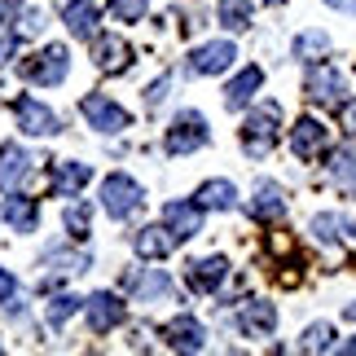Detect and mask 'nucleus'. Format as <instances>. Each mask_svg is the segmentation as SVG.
Listing matches in <instances>:
<instances>
[{
    "label": "nucleus",
    "mask_w": 356,
    "mask_h": 356,
    "mask_svg": "<svg viewBox=\"0 0 356 356\" xmlns=\"http://www.w3.org/2000/svg\"><path fill=\"white\" fill-rule=\"evenodd\" d=\"M132 246H136V255H141V259H163V255H172L176 238H172L168 225H149V229H141V234L132 238Z\"/></svg>",
    "instance_id": "412c9836"
},
{
    "label": "nucleus",
    "mask_w": 356,
    "mask_h": 356,
    "mask_svg": "<svg viewBox=\"0 0 356 356\" xmlns=\"http://www.w3.org/2000/svg\"><path fill=\"white\" fill-rule=\"evenodd\" d=\"M229 277V259L225 255H207V259H194L185 273V282H189V291H198V295H211L216 286H225Z\"/></svg>",
    "instance_id": "ddd939ff"
},
{
    "label": "nucleus",
    "mask_w": 356,
    "mask_h": 356,
    "mask_svg": "<svg viewBox=\"0 0 356 356\" xmlns=\"http://www.w3.org/2000/svg\"><path fill=\"white\" fill-rule=\"evenodd\" d=\"M128 291L141 299V304H154V299H159V304H168V299H172V277L163 268H141V273H132V277H128Z\"/></svg>",
    "instance_id": "2eb2a0df"
},
{
    "label": "nucleus",
    "mask_w": 356,
    "mask_h": 356,
    "mask_svg": "<svg viewBox=\"0 0 356 356\" xmlns=\"http://www.w3.org/2000/svg\"><path fill=\"white\" fill-rule=\"evenodd\" d=\"M325 5H334V9H348V13H356V0H325Z\"/></svg>",
    "instance_id": "58836bf2"
},
{
    "label": "nucleus",
    "mask_w": 356,
    "mask_h": 356,
    "mask_svg": "<svg viewBox=\"0 0 356 356\" xmlns=\"http://www.w3.org/2000/svg\"><path fill=\"white\" fill-rule=\"evenodd\" d=\"M304 97L317 102V106H343L348 84H343V75H339L334 66H312L308 79H304Z\"/></svg>",
    "instance_id": "423d86ee"
},
{
    "label": "nucleus",
    "mask_w": 356,
    "mask_h": 356,
    "mask_svg": "<svg viewBox=\"0 0 356 356\" xmlns=\"http://www.w3.org/2000/svg\"><path fill=\"white\" fill-rule=\"evenodd\" d=\"M264 5H282V0H264Z\"/></svg>",
    "instance_id": "37998d69"
},
{
    "label": "nucleus",
    "mask_w": 356,
    "mask_h": 356,
    "mask_svg": "<svg viewBox=\"0 0 356 356\" xmlns=\"http://www.w3.org/2000/svg\"><path fill=\"white\" fill-rule=\"evenodd\" d=\"M13 115H18V128L26 136H58V115H53L44 102L18 97V102H13Z\"/></svg>",
    "instance_id": "9d476101"
},
{
    "label": "nucleus",
    "mask_w": 356,
    "mask_h": 356,
    "mask_svg": "<svg viewBox=\"0 0 356 356\" xmlns=\"http://www.w3.org/2000/svg\"><path fill=\"white\" fill-rule=\"evenodd\" d=\"M168 88H172V75H159L154 84L145 88V106H163V97H168Z\"/></svg>",
    "instance_id": "f704fd0d"
},
{
    "label": "nucleus",
    "mask_w": 356,
    "mask_h": 356,
    "mask_svg": "<svg viewBox=\"0 0 356 356\" xmlns=\"http://www.w3.org/2000/svg\"><path fill=\"white\" fill-rule=\"evenodd\" d=\"M0 304H5L9 312H22V304H18V277H13L9 268H0Z\"/></svg>",
    "instance_id": "473e14b6"
},
{
    "label": "nucleus",
    "mask_w": 356,
    "mask_h": 356,
    "mask_svg": "<svg viewBox=\"0 0 356 356\" xmlns=\"http://www.w3.org/2000/svg\"><path fill=\"white\" fill-rule=\"evenodd\" d=\"M88 176H92V168H88V163H75V159H62V163H58V168H53V172H49V189H53V194H58V198H75V194H79V189H84V185H88Z\"/></svg>",
    "instance_id": "dca6fc26"
},
{
    "label": "nucleus",
    "mask_w": 356,
    "mask_h": 356,
    "mask_svg": "<svg viewBox=\"0 0 356 356\" xmlns=\"http://www.w3.org/2000/svg\"><path fill=\"white\" fill-rule=\"evenodd\" d=\"M343 216H334V211H321V216H312V234H317L321 242H339L343 238Z\"/></svg>",
    "instance_id": "7c9ffc66"
},
{
    "label": "nucleus",
    "mask_w": 356,
    "mask_h": 356,
    "mask_svg": "<svg viewBox=\"0 0 356 356\" xmlns=\"http://www.w3.org/2000/svg\"><path fill=\"white\" fill-rule=\"evenodd\" d=\"M92 62H97V71H128L132 44L119 35H92Z\"/></svg>",
    "instance_id": "4468645a"
},
{
    "label": "nucleus",
    "mask_w": 356,
    "mask_h": 356,
    "mask_svg": "<svg viewBox=\"0 0 356 356\" xmlns=\"http://www.w3.org/2000/svg\"><path fill=\"white\" fill-rule=\"evenodd\" d=\"M194 198L202 202V207H211V211H229L238 202V189L229 185V181H202Z\"/></svg>",
    "instance_id": "b1692460"
},
{
    "label": "nucleus",
    "mask_w": 356,
    "mask_h": 356,
    "mask_svg": "<svg viewBox=\"0 0 356 356\" xmlns=\"http://www.w3.org/2000/svg\"><path fill=\"white\" fill-rule=\"evenodd\" d=\"M13 53H18V35H0V66H9Z\"/></svg>",
    "instance_id": "e433bc0d"
},
{
    "label": "nucleus",
    "mask_w": 356,
    "mask_h": 356,
    "mask_svg": "<svg viewBox=\"0 0 356 356\" xmlns=\"http://www.w3.org/2000/svg\"><path fill=\"white\" fill-rule=\"evenodd\" d=\"M163 225L172 229L176 242H189L194 234H202V202H168L163 207Z\"/></svg>",
    "instance_id": "f8f14e48"
},
{
    "label": "nucleus",
    "mask_w": 356,
    "mask_h": 356,
    "mask_svg": "<svg viewBox=\"0 0 356 356\" xmlns=\"http://www.w3.org/2000/svg\"><path fill=\"white\" fill-rule=\"evenodd\" d=\"M84 317H88V330L92 334H111L115 325L123 321V299L111 291H97L84 299Z\"/></svg>",
    "instance_id": "6e6552de"
},
{
    "label": "nucleus",
    "mask_w": 356,
    "mask_h": 356,
    "mask_svg": "<svg viewBox=\"0 0 356 356\" xmlns=\"http://www.w3.org/2000/svg\"><path fill=\"white\" fill-rule=\"evenodd\" d=\"M259 84H264V71H259V66H246V71H238L234 79H229V88H225V106H229V111L246 106V102L259 92Z\"/></svg>",
    "instance_id": "4be33fe9"
},
{
    "label": "nucleus",
    "mask_w": 356,
    "mask_h": 356,
    "mask_svg": "<svg viewBox=\"0 0 356 356\" xmlns=\"http://www.w3.org/2000/svg\"><path fill=\"white\" fill-rule=\"evenodd\" d=\"M79 308H84V299H75V295H53L44 317H49V325H66V321H71Z\"/></svg>",
    "instance_id": "c85d7f7f"
},
{
    "label": "nucleus",
    "mask_w": 356,
    "mask_h": 356,
    "mask_svg": "<svg viewBox=\"0 0 356 356\" xmlns=\"http://www.w3.org/2000/svg\"><path fill=\"white\" fill-rule=\"evenodd\" d=\"M238 58V49L229 44V40H211V44H198L194 53H189V71L194 75H220L229 71Z\"/></svg>",
    "instance_id": "9b49d317"
},
{
    "label": "nucleus",
    "mask_w": 356,
    "mask_h": 356,
    "mask_svg": "<svg viewBox=\"0 0 356 356\" xmlns=\"http://www.w3.org/2000/svg\"><path fill=\"white\" fill-rule=\"evenodd\" d=\"M66 31H71L75 40H92L97 35V9H92V0H84V5H79V0H66Z\"/></svg>",
    "instance_id": "5701e85b"
},
{
    "label": "nucleus",
    "mask_w": 356,
    "mask_h": 356,
    "mask_svg": "<svg viewBox=\"0 0 356 356\" xmlns=\"http://www.w3.org/2000/svg\"><path fill=\"white\" fill-rule=\"evenodd\" d=\"M330 172H334V181H339V185L356 189V145H343V149H339L334 163H330Z\"/></svg>",
    "instance_id": "c756f323"
},
{
    "label": "nucleus",
    "mask_w": 356,
    "mask_h": 356,
    "mask_svg": "<svg viewBox=\"0 0 356 356\" xmlns=\"http://www.w3.org/2000/svg\"><path fill=\"white\" fill-rule=\"evenodd\" d=\"M348 321H356V304H348Z\"/></svg>",
    "instance_id": "79ce46f5"
},
{
    "label": "nucleus",
    "mask_w": 356,
    "mask_h": 356,
    "mask_svg": "<svg viewBox=\"0 0 356 356\" xmlns=\"http://www.w3.org/2000/svg\"><path fill=\"white\" fill-rule=\"evenodd\" d=\"M277 123H282V106L277 102H264L259 111L242 123V149L251 159H264L268 149H273V141H277Z\"/></svg>",
    "instance_id": "f257e3e1"
},
{
    "label": "nucleus",
    "mask_w": 356,
    "mask_h": 356,
    "mask_svg": "<svg viewBox=\"0 0 356 356\" xmlns=\"http://www.w3.org/2000/svg\"><path fill=\"white\" fill-rule=\"evenodd\" d=\"M251 216H255V220H264V225L282 220V216H286V194H282V185L259 181V185H255V198H251Z\"/></svg>",
    "instance_id": "6ab92c4d"
},
{
    "label": "nucleus",
    "mask_w": 356,
    "mask_h": 356,
    "mask_svg": "<svg viewBox=\"0 0 356 356\" xmlns=\"http://www.w3.org/2000/svg\"><path fill=\"white\" fill-rule=\"evenodd\" d=\"M220 26L246 31L251 26V0H220Z\"/></svg>",
    "instance_id": "bb28decb"
},
{
    "label": "nucleus",
    "mask_w": 356,
    "mask_h": 356,
    "mask_svg": "<svg viewBox=\"0 0 356 356\" xmlns=\"http://www.w3.org/2000/svg\"><path fill=\"white\" fill-rule=\"evenodd\" d=\"M35 176V159L26 154L22 145H0V189L5 194H18V189Z\"/></svg>",
    "instance_id": "0eeeda50"
},
{
    "label": "nucleus",
    "mask_w": 356,
    "mask_h": 356,
    "mask_svg": "<svg viewBox=\"0 0 356 356\" xmlns=\"http://www.w3.org/2000/svg\"><path fill=\"white\" fill-rule=\"evenodd\" d=\"M325 145H330V128H325L321 119H308V115H304V119L291 128V149H295V159L312 163Z\"/></svg>",
    "instance_id": "1a4fd4ad"
},
{
    "label": "nucleus",
    "mask_w": 356,
    "mask_h": 356,
    "mask_svg": "<svg viewBox=\"0 0 356 356\" xmlns=\"http://www.w3.org/2000/svg\"><path fill=\"white\" fill-rule=\"evenodd\" d=\"M44 264H53V268L44 273V291H49V286L58 282V277H75V273H84V268H88V255H66V251H53V255L44 259Z\"/></svg>",
    "instance_id": "393cba45"
},
{
    "label": "nucleus",
    "mask_w": 356,
    "mask_h": 356,
    "mask_svg": "<svg viewBox=\"0 0 356 356\" xmlns=\"http://www.w3.org/2000/svg\"><path fill=\"white\" fill-rule=\"evenodd\" d=\"M40 26H44V13H40V9H26V13H22V31H26V35H35Z\"/></svg>",
    "instance_id": "c9c22d12"
},
{
    "label": "nucleus",
    "mask_w": 356,
    "mask_h": 356,
    "mask_svg": "<svg viewBox=\"0 0 356 356\" xmlns=\"http://www.w3.org/2000/svg\"><path fill=\"white\" fill-rule=\"evenodd\" d=\"M295 58H304V62L330 58V35H325V31H304V35H295Z\"/></svg>",
    "instance_id": "a878e982"
},
{
    "label": "nucleus",
    "mask_w": 356,
    "mask_h": 356,
    "mask_svg": "<svg viewBox=\"0 0 356 356\" xmlns=\"http://www.w3.org/2000/svg\"><path fill=\"white\" fill-rule=\"evenodd\" d=\"M299 348L304 352H334V325H325V321L308 325L304 339H299Z\"/></svg>",
    "instance_id": "cd10ccee"
},
{
    "label": "nucleus",
    "mask_w": 356,
    "mask_h": 356,
    "mask_svg": "<svg viewBox=\"0 0 356 356\" xmlns=\"http://www.w3.org/2000/svg\"><path fill=\"white\" fill-rule=\"evenodd\" d=\"M168 154H194V149L207 145V119H202L198 111H185L176 115V123L168 128Z\"/></svg>",
    "instance_id": "39448f33"
},
{
    "label": "nucleus",
    "mask_w": 356,
    "mask_h": 356,
    "mask_svg": "<svg viewBox=\"0 0 356 356\" xmlns=\"http://www.w3.org/2000/svg\"><path fill=\"white\" fill-rule=\"evenodd\" d=\"M9 18H13V5H0V26H5Z\"/></svg>",
    "instance_id": "ea45409f"
},
{
    "label": "nucleus",
    "mask_w": 356,
    "mask_h": 356,
    "mask_svg": "<svg viewBox=\"0 0 356 356\" xmlns=\"http://www.w3.org/2000/svg\"><path fill=\"white\" fill-rule=\"evenodd\" d=\"M343 123H348V128H356V102H343Z\"/></svg>",
    "instance_id": "4c0bfd02"
},
{
    "label": "nucleus",
    "mask_w": 356,
    "mask_h": 356,
    "mask_svg": "<svg viewBox=\"0 0 356 356\" xmlns=\"http://www.w3.org/2000/svg\"><path fill=\"white\" fill-rule=\"evenodd\" d=\"M163 339H168L176 352H202L207 330H202V321H194V317H176V321L163 325Z\"/></svg>",
    "instance_id": "f3484780"
},
{
    "label": "nucleus",
    "mask_w": 356,
    "mask_h": 356,
    "mask_svg": "<svg viewBox=\"0 0 356 356\" xmlns=\"http://www.w3.org/2000/svg\"><path fill=\"white\" fill-rule=\"evenodd\" d=\"M0 216H5V225L13 229V234H35V225H40L35 198H22V194H13L5 207H0Z\"/></svg>",
    "instance_id": "aec40b11"
},
{
    "label": "nucleus",
    "mask_w": 356,
    "mask_h": 356,
    "mask_svg": "<svg viewBox=\"0 0 356 356\" xmlns=\"http://www.w3.org/2000/svg\"><path fill=\"white\" fill-rule=\"evenodd\" d=\"M339 352H348V356H356V339H352V343H343V348H339Z\"/></svg>",
    "instance_id": "a19ab883"
},
{
    "label": "nucleus",
    "mask_w": 356,
    "mask_h": 356,
    "mask_svg": "<svg viewBox=\"0 0 356 356\" xmlns=\"http://www.w3.org/2000/svg\"><path fill=\"white\" fill-rule=\"evenodd\" d=\"M66 71H71V58H66L62 44H49V49H40L35 58L22 62V79H31V84H62Z\"/></svg>",
    "instance_id": "20e7f679"
},
{
    "label": "nucleus",
    "mask_w": 356,
    "mask_h": 356,
    "mask_svg": "<svg viewBox=\"0 0 356 356\" xmlns=\"http://www.w3.org/2000/svg\"><path fill=\"white\" fill-rule=\"evenodd\" d=\"M102 207L111 211L115 220H132V216L145 207V194H141V185H136L132 176L115 172V176H106V181H102Z\"/></svg>",
    "instance_id": "f03ea898"
},
{
    "label": "nucleus",
    "mask_w": 356,
    "mask_h": 356,
    "mask_svg": "<svg viewBox=\"0 0 356 356\" xmlns=\"http://www.w3.org/2000/svg\"><path fill=\"white\" fill-rule=\"evenodd\" d=\"M88 225H92V207L88 202H71V207H66V229H71V238H88Z\"/></svg>",
    "instance_id": "2f4dec72"
},
{
    "label": "nucleus",
    "mask_w": 356,
    "mask_h": 356,
    "mask_svg": "<svg viewBox=\"0 0 356 356\" xmlns=\"http://www.w3.org/2000/svg\"><path fill=\"white\" fill-rule=\"evenodd\" d=\"M273 325H277V312H273V304H264V299H251V304L238 308V330L242 334L264 339V334H273Z\"/></svg>",
    "instance_id": "a211bd4d"
},
{
    "label": "nucleus",
    "mask_w": 356,
    "mask_h": 356,
    "mask_svg": "<svg viewBox=\"0 0 356 356\" xmlns=\"http://www.w3.org/2000/svg\"><path fill=\"white\" fill-rule=\"evenodd\" d=\"M111 13L119 22H141L145 18V0H111Z\"/></svg>",
    "instance_id": "72a5a7b5"
},
{
    "label": "nucleus",
    "mask_w": 356,
    "mask_h": 356,
    "mask_svg": "<svg viewBox=\"0 0 356 356\" xmlns=\"http://www.w3.org/2000/svg\"><path fill=\"white\" fill-rule=\"evenodd\" d=\"M79 115H84L88 128H97V132H123L132 123V115L123 111L119 102H111L106 92H88V97L79 102Z\"/></svg>",
    "instance_id": "7ed1b4c3"
}]
</instances>
